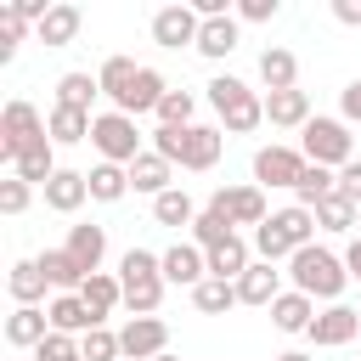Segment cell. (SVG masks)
<instances>
[{
  "label": "cell",
  "mask_w": 361,
  "mask_h": 361,
  "mask_svg": "<svg viewBox=\"0 0 361 361\" xmlns=\"http://www.w3.org/2000/svg\"><path fill=\"white\" fill-rule=\"evenodd\" d=\"M288 282L299 293H310L316 305H338L344 288H350V271H344V254H333L327 243H310L288 259Z\"/></svg>",
  "instance_id": "cell-3"
},
{
  "label": "cell",
  "mask_w": 361,
  "mask_h": 361,
  "mask_svg": "<svg viewBox=\"0 0 361 361\" xmlns=\"http://www.w3.org/2000/svg\"><path fill=\"white\" fill-rule=\"evenodd\" d=\"M164 293H169L164 276H152V282H130V288H124V310H130V316H158Z\"/></svg>",
  "instance_id": "cell-41"
},
{
  "label": "cell",
  "mask_w": 361,
  "mask_h": 361,
  "mask_svg": "<svg viewBox=\"0 0 361 361\" xmlns=\"http://www.w3.org/2000/svg\"><path fill=\"white\" fill-rule=\"evenodd\" d=\"M45 316H51V333H68V338H85L90 327H102V322L90 316V305H85L79 293H51Z\"/></svg>",
  "instance_id": "cell-18"
},
{
  "label": "cell",
  "mask_w": 361,
  "mask_h": 361,
  "mask_svg": "<svg viewBox=\"0 0 361 361\" xmlns=\"http://www.w3.org/2000/svg\"><path fill=\"white\" fill-rule=\"evenodd\" d=\"M118 344H124V361H158L169 350V322L164 316H130L118 327Z\"/></svg>",
  "instance_id": "cell-11"
},
{
  "label": "cell",
  "mask_w": 361,
  "mask_h": 361,
  "mask_svg": "<svg viewBox=\"0 0 361 361\" xmlns=\"http://www.w3.org/2000/svg\"><path fill=\"white\" fill-rule=\"evenodd\" d=\"M169 96V85H164V73L158 68H141V79L130 85V96H124V107L118 113H130V118H141V113H158V102Z\"/></svg>",
  "instance_id": "cell-35"
},
{
  "label": "cell",
  "mask_w": 361,
  "mask_h": 361,
  "mask_svg": "<svg viewBox=\"0 0 361 361\" xmlns=\"http://www.w3.org/2000/svg\"><path fill=\"white\" fill-rule=\"evenodd\" d=\"M169 186H175V164H169V158H158V152L147 147V152H141V158L130 164V192H147V197H164Z\"/></svg>",
  "instance_id": "cell-21"
},
{
  "label": "cell",
  "mask_w": 361,
  "mask_h": 361,
  "mask_svg": "<svg viewBox=\"0 0 361 361\" xmlns=\"http://www.w3.org/2000/svg\"><path fill=\"white\" fill-rule=\"evenodd\" d=\"M299 152H305V164H322V169H344L350 158H361L350 124L333 118V113H316V118L299 130Z\"/></svg>",
  "instance_id": "cell-5"
},
{
  "label": "cell",
  "mask_w": 361,
  "mask_h": 361,
  "mask_svg": "<svg viewBox=\"0 0 361 361\" xmlns=\"http://www.w3.org/2000/svg\"><path fill=\"white\" fill-rule=\"evenodd\" d=\"M152 276H164V254H152V248H124L118 254V282L130 288V282H152Z\"/></svg>",
  "instance_id": "cell-39"
},
{
  "label": "cell",
  "mask_w": 361,
  "mask_h": 361,
  "mask_svg": "<svg viewBox=\"0 0 361 361\" xmlns=\"http://www.w3.org/2000/svg\"><path fill=\"white\" fill-rule=\"evenodd\" d=\"M338 118H344V124H361V73L338 90Z\"/></svg>",
  "instance_id": "cell-48"
},
{
  "label": "cell",
  "mask_w": 361,
  "mask_h": 361,
  "mask_svg": "<svg viewBox=\"0 0 361 361\" xmlns=\"http://www.w3.org/2000/svg\"><path fill=\"white\" fill-rule=\"evenodd\" d=\"M39 192H45V209H56V214H79V209L90 203V180H85V169H56Z\"/></svg>",
  "instance_id": "cell-14"
},
{
  "label": "cell",
  "mask_w": 361,
  "mask_h": 361,
  "mask_svg": "<svg viewBox=\"0 0 361 361\" xmlns=\"http://www.w3.org/2000/svg\"><path fill=\"white\" fill-rule=\"evenodd\" d=\"M34 361H85V355H79V338H68V333H51V338L34 350Z\"/></svg>",
  "instance_id": "cell-46"
},
{
  "label": "cell",
  "mask_w": 361,
  "mask_h": 361,
  "mask_svg": "<svg viewBox=\"0 0 361 361\" xmlns=\"http://www.w3.org/2000/svg\"><path fill=\"white\" fill-rule=\"evenodd\" d=\"M28 197H34V186H28V180H17V175H11V180H0V214H11V220H17V214L28 209Z\"/></svg>",
  "instance_id": "cell-45"
},
{
  "label": "cell",
  "mask_w": 361,
  "mask_h": 361,
  "mask_svg": "<svg viewBox=\"0 0 361 361\" xmlns=\"http://www.w3.org/2000/svg\"><path fill=\"white\" fill-rule=\"evenodd\" d=\"M299 175H305V152H299V147L271 141V147H259V152H254V186H259V192H265V186L293 192V186H299Z\"/></svg>",
  "instance_id": "cell-10"
},
{
  "label": "cell",
  "mask_w": 361,
  "mask_h": 361,
  "mask_svg": "<svg viewBox=\"0 0 361 361\" xmlns=\"http://www.w3.org/2000/svg\"><path fill=\"white\" fill-rule=\"evenodd\" d=\"M209 209H214V214H226L231 226H254V231L271 220L265 192H259L254 180H243V186H214V192H209Z\"/></svg>",
  "instance_id": "cell-8"
},
{
  "label": "cell",
  "mask_w": 361,
  "mask_h": 361,
  "mask_svg": "<svg viewBox=\"0 0 361 361\" xmlns=\"http://www.w3.org/2000/svg\"><path fill=\"white\" fill-rule=\"evenodd\" d=\"M316 310H322V305H316L310 293H299V288H288V293H282V299L271 305V327H276V333H310V322H316Z\"/></svg>",
  "instance_id": "cell-22"
},
{
  "label": "cell",
  "mask_w": 361,
  "mask_h": 361,
  "mask_svg": "<svg viewBox=\"0 0 361 361\" xmlns=\"http://www.w3.org/2000/svg\"><path fill=\"white\" fill-rule=\"evenodd\" d=\"M56 169H62V164H56V141H51V135H39V141L11 164V175H17V180H28V186H45Z\"/></svg>",
  "instance_id": "cell-27"
},
{
  "label": "cell",
  "mask_w": 361,
  "mask_h": 361,
  "mask_svg": "<svg viewBox=\"0 0 361 361\" xmlns=\"http://www.w3.org/2000/svg\"><path fill=\"white\" fill-rule=\"evenodd\" d=\"M305 338H310L316 350H338V344H350V338H361V310H350L344 299H338V305H322Z\"/></svg>",
  "instance_id": "cell-12"
},
{
  "label": "cell",
  "mask_w": 361,
  "mask_h": 361,
  "mask_svg": "<svg viewBox=\"0 0 361 361\" xmlns=\"http://www.w3.org/2000/svg\"><path fill=\"white\" fill-rule=\"evenodd\" d=\"M158 361H180V355H175V350H164V355H158Z\"/></svg>",
  "instance_id": "cell-53"
},
{
  "label": "cell",
  "mask_w": 361,
  "mask_h": 361,
  "mask_svg": "<svg viewBox=\"0 0 361 361\" xmlns=\"http://www.w3.org/2000/svg\"><path fill=\"white\" fill-rule=\"evenodd\" d=\"M34 23H23V11L17 6H0V62H11L17 56V45H23V34H28Z\"/></svg>",
  "instance_id": "cell-44"
},
{
  "label": "cell",
  "mask_w": 361,
  "mask_h": 361,
  "mask_svg": "<svg viewBox=\"0 0 361 361\" xmlns=\"http://www.w3.org/2000/svg\"><path fill=\"white\" fill-rule=\"evenodd\" d=\"M310 214H316V231H327V237H344V231H355V220H361V203H350L344 192H333V197H322Z\"/></svg>",
  "instance_id": "cell-32"
},
{
  "label": "cell",
  "mask_w": 361,
  "mask_h": 361,
  "mask_svg": "<svg viewBox=\"0 0 361 361\" xmlns=\"http://www.w3.org/2000/svg\"><path fill=\"white\" fill-rule=\"evenodd\" d=\"M316 243V214L310 209H299V203H288V209H271V220L254 231V259H265V265H288L299 248H310Z\"/></svg>",
  "instance_id": "cell-4"
},
{
  "label": "cell",
  "mask_w": 361,
  "mask_h": 361,
  "mask_svg": "<svg viewBox=\"0 0 361 361\" xmlns=\"http://www.w3.org/2000/svg\"><path fill=\"white\" fill-rule=\"evenodd\" d=\"M96 79H102V96H107L113 107H124L130 85L141 79V62H135V56H107V62L96 68Z\"/></svg>",
  "instance_id": "cell-31"
},
{
  "label": "cell",
  "mask_w": 361,
  "mask_h": 361,
  "mask_svg": "<svg viewBox=\"0 0 361 361\" xmlns=\"http://www.w3.org/2000/svg\"><path fill=\"white\" fill-rule=\"evenodd\" d=\"M203 276H209V254H203L192 237L164 248V282H169V288H197Z\"/></svg>",
  "instance_id": "cell-13"
},
{
  "label": "cell",
  "mask_w": 361,
  "mask_h": 361,
  "mask_svg": "<svg viewBox=\"0 0 361 361\" xmlns=\"http://www.w3.org/2000/svg\"><path fill=\"white\" fill-rule=\"evenodd\" d=\"M259 85L265 90H299V56L288 45H265L259 51Z\"/></svg>",
  "instance_id": "cell-24"
},
{
  "label": "cell",
  "mask_w": 361,
  "mask_h": 361,
  "mask_svg": "<svg viewBox=\"0 0 361 361\" xmlns=\"http://www.w3.org/2000/svg\"><path fill=\"white\" fill-rule=\"evenodd\" d=\"M333 17L344 28H361V0H333Z\"/></svg>",
  "instance_id": "cell-50"
},
{
  "label": "cell",
  "mask_w": 361,
  "mask_h": 361,
  "mask_svg": "<svg viewBox=\"0 0 361 361\" xmlns=\"http://www.w3.org/2000/svg\"><path fill=\"white\" fill-rule=\"evenodd\" d=\"M96 96H102V79H96V73H85V68H73V73H62V79H56V107H79V113H90V107H96Z\"/></svg>",
  "instance_id": "cell-34"
},
{
  "label": "cell",
  "mask_w": 361,
  "mask_h": 361,
  "mask_svg": "<svg viewBox=\"0 0 361 361\" xmlns=\"http://www.w3.org/2000/svg\"><path fill=\"white\" fill-rule=\"evenodd\" d=\"M79 28H85V17H79V6H68V0H56V6L45 11V23L34 28V39L56 51V45H73V39H79Z\"/></svg>",
  "instance_id": "cell-23"
},
{
  "label": "cell",
  "mask_w": 361,
  "mask_h": 361,
  "mask_svg": "<svg viewBox=\"0 0 361 361\" xmlns=\"http://www.w3.org/2000/svg\"><path fill=\"white\" fill-rule=\"evenodd\" d=\"M6 288H11V299H17V305H51V299H45V293H51V282H45L39 259H17V265H11V276H6Z\"/></svg>",
  "instance_id": "cell-33"
},
{
  "label": "cell",
  "mask_w": 361,
  "mask_h": 361,
  "mask_svg": "<svg viewBox=\"0 0 361 361\" xmlns=\"http://www.w3.org/2000/svg\"><path fill=\"white\" fill-rule=\"evenodd\" d=\"M203 209L192 203V192L186 186H169L164 197H152V220L158 226H169V231H192V220H197Z\"/></svg>",
  "instance_id": "cell-28"
},
{
  "label": "cell",
  "mask_w": 361,
  "mask_h": 361,
  "mask_svg": "<svg viewBox=\"0 0 361 361\" xmlns=\"http://www.w3.org/2000/svg\"><path fill=\"white\" fill-rule=\"evenodd\" d=\"M79 355H85V361H124V344H118L113 327H90V333L79 338Z\"/></svg>",
  "instance_id": "cell-43"
},
{
  "label": "cell",
  "mask_w": 361,
  "mask_h": 361,
  "mask_svg": "<svg viewBox=\"0 0 361 361\" xmlns=\"http://www.w3.org/2000/svg\"><path fill=\"white\" fill-rule=\"evenodd\" d=\"M90 124H96V113H79V107H56V102H51V113H45V135H51L56 147L90 141Z\"/></svg>",
  "instance_id": "cell-25"
},
{
  "label": "cell",
  "mask_w": 361,
  "mask_h": 361,
  "mask_svg": "<svg viewBox=\"0 0 361 361\" xmlns=\"http://www.w3.org/2000/svg\"><path fill=\"white\" fill-rule=\"evenodd\" d=\"M39 259V271H45V282H51V293H79L90 276L73 265V254L68 248H45V254H34Z\"/></svg>",
  "instance_id": "cell-30"
},
{
  "label": "cell",
  "mask_w": 361,
  "mask_h": 361,
  "mask_svg": "<svg viewBox=\"0 0 361 361\" xmlns=\"http://www.w3.org/2000/svg\"><path fill=\"white\" fill-rule=\"evenodd\" d=\"M231 237H237V226H231L226 214H214V209L203 203V214L192 220V243H197V248L209 254V248H220V243H231Z\"/></svg>",
  "instance_id": "cell-40"
},
{
  "label": "cell",
  "mask_w": 361,
  "mask_h": 361,
  "mask_svg": "<svg viewBox=\"0 0 361 361\" xmlns=\"http://www.w3.org/2000/svg\"><path fill=\"white\" fill-rule=\"evenodd\" d=\"M344 271H350V282H361V237L344 243Z\"/></svg>",
  "instance_id": "cell-51"
},
{
  "label": "cell",
  "mask_w": 361,
  "mask_h": 361,
  "mask_svg": "<svg viewBox=\"0 0 361 361\" xmlns=\"http://www.w3.org/2000/svg\"><path fill=\"white\" fill-rule=\"evenodd\" d=\"M90 147L102 152V164H135L141 152H147V135H141V124L130 118V113H118V107H107V113H96V124H90Z\"/></svg>",
  "instance_id": "cell-6"
},
{
  "label": "cell",
  "mask_w": 361,
  "mask_h": 361,
  "mask_svg": "<svg viewBox=\"0 0 361 361\" xmlns=\"http://www.w3.org/2000/svg\"><path fill=\"white\" fill-rule=\"evenodd\" d=\"M203 96H209L214 124H220L226 135H254V130L265 124V90H254V85L237 79V73H214V79L203 85Z\"/></svg>",
  "instance_id": "cell-1"
},
{
  "label": "cell",
  "mask_w": 361,
  "mask_h": 361,
  "mask_svg": "<svg viewBox=\"0 0 361 361\" xmlns=\"http://www.w3.org/2000/svg\"><path fill=\"white\" fill-rule=\"evenodd\" d=\"M254 265V243L237 231L231 243H220V248H209V276H220V282H237L243 271Z\"/></svg>",
  "instance_id": "cell-29"
},
{
  "label": "cell",
  "mask_w": 361,
  "mask_h": 361,
  "mask_svg": "<svg viewBox=\"0 0 361 361\" xmlns=\"http://www.w3.org/2000/svg\"><path fill=\"white\" fill-rule=\"evenodd\" d=\"M192 305H197L203 316H226V310H237L243 299H237V282H220V276H203V282L192 288Z\"/></svg>",
  "instance_id": "cell-38"
},
{
  "label": "cell",
  "mask_w": 361,
  "mask_h": 361,
  "mask_svg": "<svg viewBox=\"0 0 361 361\" xmlns=\"http://www.w3.org/2000/svg\"><path fill=\"white\" fill-rule=\"evenodd\" d=\"M333 192H338V169L305 164V175H299V186H293V203H299V209H316V203L333 197Z\"/></svg>",
  "instance_id": "cell-37"
},
{
  "label": "cell",
  "mask_w": 361,
  "mask_h": 361,
  "mask_svg": "<svg viewBox=\"0 0 361 361\" xmlns=\"http://www.w3.org/2000/svg\"><path fill=\"white\" fill-rule=\"evenodd\" d=\"M147 147L158 152V158H169V164H180V169H214L220 164V152H226V130L220 124H186V130H169V124H158L152 135H147Z\"/></svg>",
  "instance_id": "cell-2"
},
{
  "label": "cell",
  "mask_w": 361,
  "mask_h": 361,
  "mask_svg": "<svg viewBox=\"0 0 361 361\" xmlns=\"http://www.w3.org/2000/svg\"><path fill=\"white\" fill-rule=\"evenodd\" d=\"M338 192H344L350 203H361V158H350V164L338 169Z\"/></svg>",
  "instance_id": "cell-49"
},
{
  "label": "cell",
  "mask_w": 361,
  "mask_h": 361,
  "mask_svg": "<svg viewBox=\"0 0 361 361\" xmlns=\"http://www.w3.org/2000/svg\"><path fill=\"white\" fill-rule=\"evenodd\" d=\"M68 254H73V265L85 271V276H96L102 271V259H107V226H68V243H62Z\"/></svg>",
  "instance_id": "cell-17"
},
{
  "label": "cell",
  "mask_w": 361,
  "mask_h": 361,
  "mask_svg": "<svg viewBox=\"0 0 361 361\" xmlns=\"http://www.w3.org/2000/svg\"><path fill=\"white\" fill-rule=\"evenodd\" d=\"M51 338V316H45V305H17L11 316H6V344H17V350H39Z\"/></svg>",
  "instance_id": "cell-19"
},
{
  "label": "cell",
  "mask_w": 361,
  "mask_h": 361,
  "mask_svg": "<svg viewBox=\"0 0 361 361\" xmlns=\"http://www.w3.org/2000/svg\"><path fill=\"white\" fill-rule=\"evenodd\" d=\"M197 28H203V17L192 11V0H175V6H158L152 11V45H164V51H197Z\"/></svg>",
  "instance_id": "cell-9"
},
{
  "label": "cell",
  "mask_w": 361,
  "mask_h": 361,
  "mask_svg": "<svg viewBox=\"0 0 361 361\" xmlns=\"http://www.w3.org/2000/svg\"><path fill=\"white\" fill-rule=\"evenodd\" d=\"M39 135H45L39 107H34V102H23V96H11V102L0 107V158H6V164H17Z\"/></svg>",
  "instance_id": "cell-7"
},
{
  "label": "cell",
  "mask_w": 361,
  "mask_h": 361,
  "mask_svg": "<svg viewBox=\"0 0 361 361\" xmlns=\"http://www.w3.org/2000/svg\"><path fill=\"white\" fill-rule=\"evenodd\" d=\"M237 45H243V23H237V11H231V17H203V28H197V56L226 62Z\"/></svg>",
  "instance_id": "cell-16"
},
{
  "label": "cell",
  "mask_w": 361,
  "mask_h": 361,
  "mask_svg": "<svg viewBox=\"0 0 361 361\" xmlns=\"http://www.w3.org/2000/svg\"><path fill=\"white\" fill-rule=\"evenodd\" d=\"M79 299H85V305H90V316L107 327V316L124 305V282H118V271H96V276L79 288Z\"/></svg>",
  "instance_id": "cell-26"
},
{
  "label": "cell",
  "mask_w": 361,
  "mask_h": 361,
  "mask_svg": "<svg viewBox=\"0 0 361 361\" xmlns=\"http://www.w3.org/2000/svg\"><path fill=\"white\" fill-rule=\"evenodd\" d=\"M85 180H90V197H96V203H118V197H130V169H124V164H90Z\"/></svg>",
  "instance_id": "cell-36"
},
{
  "label": "cell",
  "mask_w": 361,
  "mask_h": 361,
  "mask_svg": "<svg viewBox=\"0 0 361 361\" xmlns=\"http://www.w3.org/2000/svg\"><path fill=\"white\" fill-rule=\"evenodd\" d=\"M282 293H288V288H282V271H276V265H265V259H254V265L237 276V299H243V305H259V310H271Z\"/></svg>",
  "instance_id": "cell-15"
},
{
  "label": "cell",
  "mask_w": 361,
  "mask_h": 361,
  "mask_svg": "<svg viewBox=\"0 0 361 361\" xmlns=\"http://www.w3.org/2000/svg\"><path fill=\"white\" fill-rule=\"evenodd\" d=\"M271 361H316V355H305V350H282V355H271Z\"/></svg>",
  "instance_id": "cell-52"
},
{
  "label": "cell",
  "mask_w": 361,
  "mask_h": 361,
  "mask_svg": "<svg viewBox=\"0 0 361 361\" xmlns=\"http://www.w3.org/2000/svg\"><path fill=\"white\" fill-rule=\"evenodd\" d=\"M316 113H310V96L305 90H265V124L276 130H305Z\"/></svg>",
  "instance_id": "cell-20"
},
{
  "label": "cell",
  "mask_w": 361,
  "mask_h": 361,
  "mask_svg": "<svg viewBox=\"0 0 361 361\" xmlns=\"http://www.w3.org/2000/svg\"><path fill=\"white\" fill-rule=\"evenodd\" d=\"M282 11V0H237V23H271Z\"/></svg>",
  "instance_id": "cell-47"
},
{
  "label": "cell",
  "mask_w": 361,
  "mask_h": 361,
  "mask_svg": "<svg viewBox=\"0 0 361 361\" xmlns=\"http://www.w3.org/2000/svg\"><path fill=\"white\" fill-rule=\"evenodd\" d=\"M158 124H169V130L197 124V96H192V90H169V96L158 102Z\"/></svg>",
  "instance_id": "cell-42"
}]
</instances>
